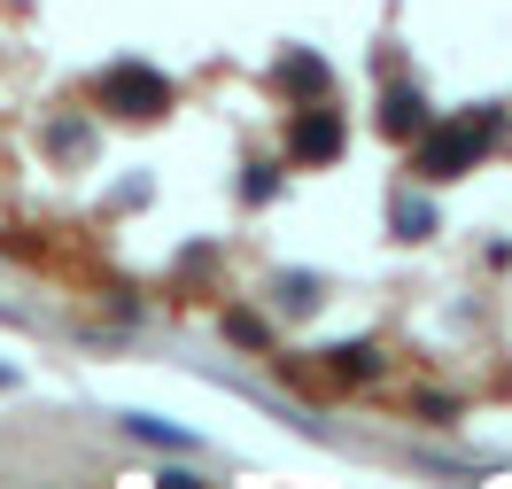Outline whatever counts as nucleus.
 Returning a JSON list of instances; mask_svg holds the SVG:
<instances>
[{
    "label": "nucleus",
    "instance_id": "nucleus-1",
    "mask_svg": "<svg viewBox=\"0 0 512 489\" xmlns=\"http://www.w3.org/2000/svg\"><path fill=\"white\" fill-rule=\"evenodd\" d=\"M101 101H109V109H125V117H148V109L163 101V86L148 78V70H117V78L101 86Z\"/></svg>",
    "mask_w": 512,
    "mask_h": 489
},
{
    "label": "nucleus",
    "instance_id": "nucleus-2",
    "mask_svg": "<svg viewBox=\"0 0 512 489\" xmlns=\"http://www.w3.org/2000/svg\"><path fill=\"white\" fill-rule=\"evenodd\" d=\"M334 117H303V140H295V148H303V156H334Z\"/></svg>",
    "mask_w": 512,
    "mask_h": 489
}]
</instances>
